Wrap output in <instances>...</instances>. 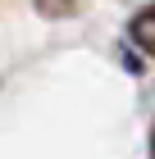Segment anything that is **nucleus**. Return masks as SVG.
Instances as JSON below:
<instances>
[{
    "mask_svg": "<svg viewBox=\"0 0 155 159\" xmlns=\"http://www.w3.org/2000/svg\"><path fill=\"white\" fill-rule=\"evenodd\" d=\"M132 41H137L146 55H155V5H146V9L132 18Z\"/></svg>",
    "mask_w": 155,
    "mask_h": 159,
    "instance_id": "obj_1",
    "label": "nucleus"
},
{
    "mask_svg": "<svg viewBox=\"0 0 155 159\" xmlns=\"http://www.w3.org/2000/svg\"><path fill=\"white\" fill-rule=\"evenodd\" d=\"M73 5H78V0H36V9L46 14V18H64Z\"/></svg>",
    "mask_w": 155,
    "mask_h": 159,
    "instance_id": "obj_2",
    "label": "nucleus"
},
{
    "mask_svg": "<svg viewBox=\"0 0 155 159\" xmlns=\"http://www.w3.org/2000/svg\"><path fill=\"white\" fill-rule=\"evenodd\" d=\"M151 155H155V132H151Z\"/></svg>",
    "mask_w": 155,
    "mask_h": 159,
    "instance_id": "obj_3",
    "label": "nucleus"
}]
</instances>
